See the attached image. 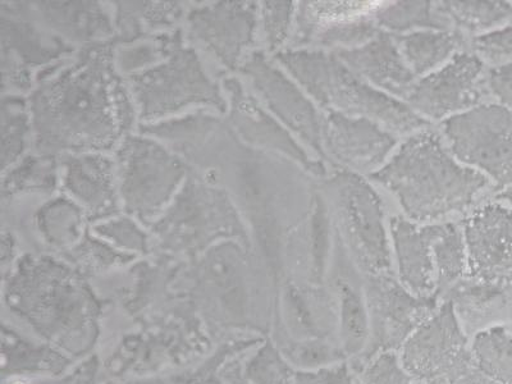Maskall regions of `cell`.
Listing matches in <instances>:
<instances>
[{
	"label": "cell",
	"instance_id": "38",
	"mask_svg": "<svg viewBox=\"0 0 512 384\" xmlns=\"http://www.w3.org/2000/svg\"><path fill=\"white\" fill-rule=\"evenodd\" d=\"M474 49L488 61L512 57V22L501 29L486 32L473 41Z\"/></svg>",
	"mask_w": 512,
	"mask_h": 384
},
{
	"label": "cell",
	"instance_id": "6",
	"mask_svg": "<svg viewBox=\"0 0 512 384\" xmlns=\"http://www.w3.org/2000/svg\"><path fill=\"white\" fill-rule=\"evenodd\" d=\"M364 297L369 315L368 346L359 358L349 361L358 373L381 352H399L441 303L437 296L411 294L392 272L367 276Z\"/></svg>",
	"mask_w": 512,
	"mask_h": 384
},
{
	"label": "cell",
	"instance_id": "2",
	"mask_svg": "<svg viewBox=\"0 0 512 384\" xmlns=\"http://www.w3.org/2000/svg\"><path fill=\"white\" fill-rule=\"evenodd\" d=\"M372 177L396 196L411 221L418 222L461 212L488 185L483 173L457 162L431 131L410 137Z\"/></svg>",
	"mask_w": 512,
	"mask_h": 384
},
{
	"label": "cell",
	"instance_id": "1",
	"mask_svg": "<svg viewBox=\"0 0 512 384\" xmlns=\"http://www.w3.org/2000/svg\"><path fill=\"white\" fill-rule=\"evenodd\" d=\"M112 44L93 45L79 61L40 80L30 99L39 154L109 152L123 136Z\"/></svg>",
	"mask_w": 512,
	"mask_h": 384
},
{
	"label": "cell",
	"instance_id": "40",
	"mask_svg": "<svg viewBox=\"0 0 512 384\" xmlns=\"http://www.w3.org/2000/svg\"><path fill=\"white\" fill-rule=\"evenodd\" d=\"M488 84L502 107L512 112V61L492 70Z\"/></svg>",
	"mask_w": 512,
	"mask_h": 384
},
{
	"label": "cell",
	"instance_id": "41",
	"mask_svg": "<svg viewBox=\"0 0 512 384\" xmlns=\"http://www.w3.org/2000/svg\"><path fill=\"white\" fill-rule=\"evenodd\" d=\"M452 384H504L496 381L495 378L487 376L486 373L480 372L478 368L468 370L463 376Z\"/></svg>",
	"mask_w": 512,
	"mask_h": 384
},
{
	"label": "cell",
	"instance_id": "18",
	"mask_svg": "<svg viewBox=\"0 0 512 384\" xmlns=\"http://www.w3.org/2000/svg\"><path fill=\"white\" fill-rule=\"evenodd\" d=\"M391 235L401 285L415 296H437L431 224L418 226L396 217L391 221Z\"/></svg>",
	"mask_w": 512,
	"mask_h": 384
},
{
	"label": "cell",
	"instance_id": "20",
	"mask_svg": "<svg viewBox=\"0 0 512 384\" xmlns=\"http://www.w3.org/2000/svg\"><path fill=\"white\" fill-rule=\"evenodd\" d=\"M231 102V120L233 126L240 131L246 140L253 143L281 150L295 158L297 162L309 164V159L300 146L282 130L267 113L259 107L253 96L245 93L239 81L235 79L224 81Z\"/></svg>",
	"mask_w": 512,
	"mask_h": 384
},
{
	"label": "cell",
	"instance_id": "9",
	"mask_svg": "<svg viewBox=\"0 0 512 384\" xmlns=\"http://www.w3.org/2000/svg\"><path fill=\"white\" fill-rule=\"evenodd\" d=\"M333 185L342 228L356 263L367 276L390 273L391 248L378 195L352 172L338 173Z\"/></svg>",
	"mask_w": 512,
	"mask_h": 384
},
{
	"label": "cell",
	"instance_id": "16",
	"mask_svg": "<svg viewBox=\"0 0 512 384\" xmlns=\"http://www.w3.org/2000/svg\"><path fill=\"white\" fill-rule=\"evenodd\" d=\"M70 52L72 49L63 41L41 34L30 22L2 13L3 82L9 80L16 89H27L31 82L29 67L44 66Z\"/></svg>",
	"mask_w": 512,
	"mask_h": 384
},
{
	"label": "cell",
	"instance_id": "8",
	"mask_svg": "<svg viewBox=\"0 0 512 384\" xmlns=\"http://www.w3.org/2000/svg\"><path fill=\"white\" fill-rule=\"evenodd\" d=\"M399 355L418 383L446 378L452 384L475 367L470 337L447 300L406 340Z\"/></svg>",
	"mask_w": 512,
	"mask_h": 384
},
{
	"label": "cell",
	"instance_id": "24",
	"mask_svg": "<svg viewBox=\"0 0 512 384\" xmlns=\"http://www.w3.org/2000/svg\"><path fill=\"white\" fill-rule=\"evenodd\" d=\"M475 368L504 384H512V331L505 324L470 338Z\"/></svg>",
	"mask_w": 512,
	"mask_h": 384
},
{
	"label": "cell",
	"instance_id": "4",
	"mask_svg": "<svg viewBox=\"0 0 512 384\" xmlns=\"http://www.w3.org/2000/svg\"><path fill=\"white\" fill-rule=\"evenodd\" d=\"M128 88L145 121L159 120L194 105L227 111V100L205 73L195 50L184 47L180 32L162 63L128 76Z\"/></svg>",
	"mask_w": 512,
	"mask_h": 384
},
{
	"label": "cell",
	"instance_id": "11",
	"mask_svg": "<svg viewBox=\"0 0 512 384\" xmlns=\"http://www.w3.org/2000/svg\"><path fill=\"white\" fill-rule=\"evenodd\" d=\"M465 277L512 290V210L488 204L465 219Z\"/></svg>",
	"mask_w": 512,
	"mask_h": 384
},
{
	"label": "cell",
	"instance_id": "31",
	"mask_svg": "<svg viewBox=\"0 0 512 384\" xmlns=\"http://www.w3.org/2000/svg\"><path fill=\"white\" fill-rule=\"evenodd\" d=\"M299 15V29L301 35L312 36L326 27L340 24V22L356 20L363 15L365 3L360 2H317L304 3Z\"/></svg>",
	"mask_w": 512,
	"mask_h": 384
},
{
	"label": "cell",
	"instance_id": "30",
	"mask_svg": "<svg viewBox=\"0 0 512 384\" xmlns=\"http://www.w3.org/2000/svg\"><path fill=\"white\" fill-rule=\"evenodd\" d=\"M85 210L67 198L50 201L39 210L38 223L40 230L50 240L63 242L73 240L80 235Z\"/></svg>",
	"mask_w": 512,
	"mask_h": 384
},
{
	"label": "cell",
	"instance_id": "10",
	"mask_svg": "<svg viewBox=\"0 0 512 384\" xmlns=\"http://www.w3.org/2000/svg\"><path fill=\"white\" fill-rule=\"evenodd\" d=\"M483 62L457 53L440 70L415 82L406 100L419 116L441 120L477 107L482 99Z\"/></svg>",
	"mask_w": 512,
	"mask_h": 384
},
{
	"label": "cell",
	"instance_id": "39",
	"mask_svg": "<svg viewBox=\"0 0 512 384\" xmlns=\"http://www.w3.org/2000/svg\"><path fill=\"white\" fill-rule=\"evenodd\" d=\"M95 231L130 248L143 249L146 244L145 233L130 218L109 219V222L96 226Z\"/></svg>",
	"mask_w": 512,
	"mask_h": 384
},
{
	"label": "cell",
	"instance_id": "37",
	"mask_svg": "<svg viewBox=\"0 0 512 384\" xmlns=\"http://www.w3.org/2000/svg\"><path fill=\"white\" fill-rule=\"evenodd\" d=\"M294 384H363L349 361L296 373Z\"/></svg>",
	"mask_w": 512,
	"mask_h": 384
},
{
	"label": "cell",
	"instance_id": "17",
	"mask_svg": "<svg viewBox=\"0 0 512 384\" xmlns=\"http://www.w3.org/2000/svg\"><path fill=\"white\" fill-rule=\"evenodd\" d=\"M337 56L352 71L388 95L406 99L415 84L414 72L402 57L397 41L384 32L379 31L361 47L338 50Z\"/></svg>",
	"mask_w": 512,
	"mask_h": 384
},
{
	"label": "cell",
	"instance_id": "22",
	"mask_svg": "<svg viewBox=\"0 0 512 384\" xmlns=\"http://www.w3.org/2000/svg\"><path fill=\"white\" fill-rule=\"evenodd\" d=\"M431 230L437 297L441 299L468 273V253L464 232L456 224H431Z\"/></svg>",
	"mask_w": 512,
	"mask_h": 384
},
{
	"label": "cell",
	"instance_id": "15",
	"mask_svg": "<svg viewBox=\"0 0 512 384\" xmlns=\"http://www.w3.org/2000/svg\"><path fill=\"white\" fill-rule=\"evenodd\" d=\"M63 186L85 210L89 221H105L120 212L117 167L100 153L64 154Z\"/></svg>",
	"mask_w": 512,
	"mask_h": 384
},
{
	"label": "cell",
	"instance_id": "33",
	"mask_svg": "<svg viewBox=\"0 0 512 384\" xmlns=\"http://www.w3.org/2000/svg\"><path fill=\"white\" fill-rule=\"evenodd\" d=\"M363 384H418L401 363L399 352H381L360 370Z\"/></svg>",
	"mask_w": 512,
	"mask_h": 384
},
{
	"label": "cell",
	"instance_id": "32",
	"mask_svg": "<svg viewBox=\"0 0 512 384\" xmlns=\"http://www.w3.org/2000/svg\"><path fill=\"white\" fill-rule=\"evenodd\" d=\"M378 34L379 31L372 21L356 18L326 27L318 32V39L320 44L327 47H344L340 50H346L361 47Z\"/></svg>",
	"mask_w": 512,
	"mask_h": 384
},
{
	"label": "cell",
	"instance_id": "34",
	"mask_svg": "<svg viewBox=\"0 0 512 384\" xmlns=\"http://www.w3.org/2000/svg\"><path fill=\"white\" fill-rule=\"evenodd\" d=\"M296 374L272 347H264L250 369L251 384H294Z\"/></svg>",
	"mask_w": 512,
	"mask_h": 384
},
{
	"label": "cell",
	"instance_id": "43",
	"mask_svg": "<svg viewBox=\"0 0 512 384\" xmlns=\"http://www.w3.org/2000/svg\"><path fill=\"white\" fill-rule=\"evenodd\" d=\"M418 384H451V382L448 381V379H446V378H437V379H432V381L422 382V383H418Z\"/></svg>",
	"mask_w": 512,
	"mask_h": 384
},
{
	"label": "cell",
	"instance_id": "12",
	"mask_svg": "<svg viewBox=\"0 0 512 384\" xmlns=\"http://www.w3.org/2000/svg\"><path fill=\"white\" fill-rule=\"evenodd\" d=\"M240 70L249 77L265 105L306 144L322 154L323 122L299 86L274 67L263 53L251 54L241 63Z\"/></svg>",
	"mask_w": 512,
	"mask_h": 384
},
{
	"label": "cell",
	"instance_id": "27",
	"mask_svg": "<svg viewBox=\"0 0 512 384\" xmlns=\"http://www.w3.org/2000/svg\"><path fill=\"white\" fill-rule=\"evenodd\" d=\"M378 24L393 31H408L415 27L443 30L450 25L448 18L431 2H399L381 8L376 13Z\"/></svg>",
	"mask_w": 512,
	"mask_h": 384
},
{
	"label": "cell",
	"instance_id": "5",
	"mask_svg": "<svg viewBox=\"0 0 512 384\" xmlns=\"http://www.w3.org/2000/svg\"><path fill=\"white\" fill-rule=\"evenodd\" d=\"M116 167L122 207L144 222L164 213L186 175L181 158L157 141L140 136L125 137Z\"/></svg>",
	"mask_w": 512,
	"mask_h": 384
},
{
	"label": "cell",
	"instance_id": "25",
	"mask_svg": "<svg viewBox=\"0 0 512 384\" xmlns=\"http://www.w3.org/2000/svg\"><path fill=\"white\" fill-rule=\"evenodd\" d=\"M340 295L341 347L347 361L359 358L369 341V315L365 297L345 281L338 283Z\"/></svg>",
	"mask_w": 512,
	"mask_h": 384
},
{
	"label": "cell",
	"instance_id": "26",
	"mask_svg": "<svg viewBox=\"0 0 512 384\" xmlns=\"http://www.w3.org/2000/svg\"><path fill=\"white\" fill-rule=\"evenodd\" d=\"M56 155H27L15 167L4 173L3 196L29 191H53L57 185Z\"/></svg>",
	"mask_w": 512,
	"mask_h": 384
},
{
	"label": "cell",
	"instance_id": "19",
	"mask_svg": "<svg viewBox=\"0 0 512 384\" xmlns=\"http://www.w3.org/2000/svg\"><path fill=\"white\" fill-rule=\"evenodd\" d=\"M454 305L466 335L472 338L483 329L512 322V290L465 277L446 292L440 301Z\"/></svg>",
	"mask_w": 512,
	"mask_h": 384
},
{
	"label": "cell",
	"instance_id": "28",
	"mask_svg": "<svg viewBox=\"0 0 512 384\" xmlns=\"http://www.w3.org/2000/svg\"><path fill=\"white\" fill-rule=\"evenodd\" d=\"M3 140L2 167L3 172L18 162L25 150L26 137L32 127L30 112L20 96H9L3 99Z\"/></svg>",
	"mask_w": 512,
	"mask_h": 384
},
{
	"label": "cell",
	"instance_id": "13",
	"mask_svg": "<svg viewBox=\"0 0 512 384\" xmlns=\"http://www.w3.org/2000/svg\"><path fill=\"white\" fill-rule=\"evenodd\" d=\"M258 7L250 2H224L192 9L187 17L190 35L212 52L228 70L240 66L253 44Z\"/></svg>",
	"mask_w": 512,
	"mask_h": 384
},
{
	"label": "cell",
	"instance_id": "7",
	"mask_svg": "<svg viewBox=\"0 0 512 384\" xmlns=\"http://www.w3.org/2000/svg\"><path fill=\"white\" fill-rule=\"evenodd\" d=\"M445 135L461 163L498 186L512 185V112L501 104L477 105L447 118Z\"/></svg>",
	"mask_w": 512,
	"mask_h": 384
},
{
	"label": "cell",
	"instance_id": "36",
	"mask_svg": "<svg viewBox=\"0 0 512 384\" xmlns=\"http://www.w3.org/2000/svg\"><path fill=\"white\" fill-rule=\"evenodd\" d=\"M294 3L265 2L262 8V21L265 40L271 49H277L287 39L290 31Z\"/></svg>",
	"mask_w": 512,
	"mask_h": 384
},
{
	"label": "cell",
	"instance_id": "35",
	"mask_svg": "<svg viewBox=\"0 0 512 384\" xmlns=\"http://www.w3.org/2000/svg\"><path fill=\"white\" fill-rule=\"evenodd\" d=\"M292 356L304 370H315L347 361L341 345L320 338L295 347Z\"/></svg>",
	"mask_w": 512,
	"mask_h": 384
},
{
	"label": "cell",
	"instance_id": "14",
	"mask_svg": "<svg viewBox=\"0 0 512 384\" xmlns=\"http://www.w3.org/2000/svg\"><path fill=\"white\" fill-rule=\"evenodd\" d=\"M391 132L364 117L328 112L323 122V146L338 162L358 171H372L395 148Z\"/></svg>",
	"mask_w": 512,
	"mask_h": 384
},
{
	"label": "cell",
	"instance_id": "29",
	"mask_svg": "<svg viewBox=\"0 0 512 384\" xmlns=\"http://www.w3.org/2000/svg\"><path fill=\"white\" fill-rule=\"evenodd\" d=\"M437 7L448 21L470 31L489 29L512 15L509 4L500 2H445Z\"/></svg>",
	"mask_w": 512,
	"mask_h": 384
},
{
	"label": "cell",
	"instance_id": "44",
	"mask_svg": "<svg viewBox=\"0 0 512 384\" xmlns=\"http://www.w3.org/2000/svg\"><path fill=\"white\" fill-rule=\"evenodd\" d=\"M12 384H26L24 381H16V382H13Z\"/></svg>",
	"mask_w": 512,
	"mask_h": 384
},
{
	"label": "cell",
	"instance_id": "21",
	"mask_svg": "<svg viewBox=\"0 0 512 384\" xmlns=\"http://www.w3.org/2000/svg\"><path fill=\"white\" fill-rule=\"evenodd\" d=\"M36 11L50 29L64 38L93 43L113 35L112 22L107 13L95 2H43L36 3Z\"/></svg>",
	"mask_w": 512,
	"mask_h": 384
},
{
	"label": "cell",
	"instance_id": "42",
	"mask_svg": "<svg viewBox=\"0 0 512 384\" xmlns=\"http://www.w3.org/2000/svg\"><path fill=\"white\" fill-rule=\"evenodd\" d=\"M497 199L504 200L506 203L512 205V185L507 186L504 191H501L500 194L497 195Z\"/></svg>",
	"mask_w": 512,
	"mask_h": 384
},
{
	"label": "cell",
	"instance_id": "23",
	"mask_svg": "<svg viewBox=\"0 0 512 384\" xmlns=\"http://www.w3.org/2000/svg\"><path fill=\"white\" fill-rule=\"evenodd\" d=\"M396 41L415 76L434 70L463 44L460 34L447 30L414 31Z\"/></svg>",
	"mask_w": 512,
	"mask_h": 384
},
{
	"label": "cell",
	"instance_id": "3",
	"mask_svg": "<svg viewBox=\"0 0 512 384\" xmlns=\"http://www.w3.org/2000/svg\"><path fill=\"white\" fill-rule=\"evenodd\" d=\"M277 59L328 112L369 118L396 132L413 131L428 123L409 105L361 79L337 54L286 50Z\"/></svg>",
	"mask_w": 512,
	"mask_h": 384
}]
</instances>
